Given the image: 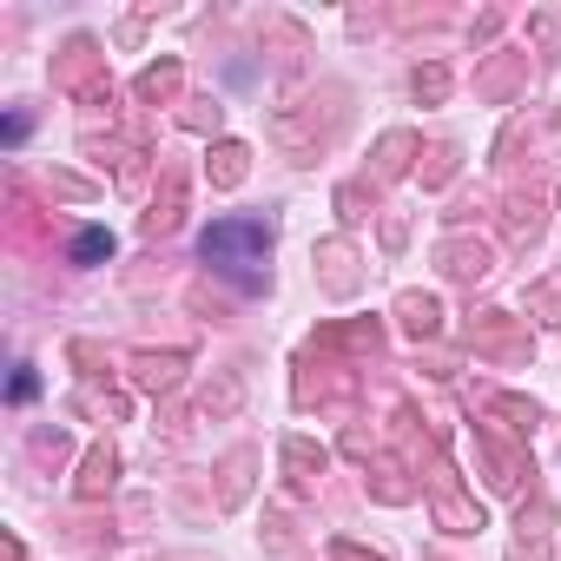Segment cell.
<instances>
[{"instance_id":"cell-1","label":"cell","mask_w":561,"mask_h":561,"mask_svg":"<svg viewBox=\"0 0 561 561\" xmlns=\"http://www.w3.org/2000/svg\"><path fill=\"white\" fill-rule=\"evenodd\" d=\"M198 251H205V264H211V271L238 277V285H264V257H271V231H264L257 218H218V225H205Z\"/></svg>"},{"instance_id":"cell-2","label":"cell","mask_w":561,"mask_h":561,"mask_svg":"<svg viewBox=\"0 0 561 561\" xmlns=\"http://www.w3.org/2000/svg\"><path fill=\"white\" fill-rule=\"evenodd\" d=\"M106 251H113V231H80V238H73V257H80V264H100Z\"/></svg>"},{"instance_id":"cell-3","label":"cell","mask_w":561,"mask_h":561,"mask_svg":"<svg viewBox=\"0 0 561 561\" xmlns=\"http://www.w3.org/2000/svg\"><path fill=\"white\" fill-rule=\"evenodd\" d=\"M34 390H41V383H34V370H14V403H27Z\"/></svg>"}]
</instances>
